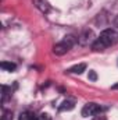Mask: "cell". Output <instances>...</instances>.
Listing matches in <instances>:
<instances>
[{"label":"cell","mask_w":118,"mask_h":120,"mask_svg":"<svg viewBox=\"0 0 118 120\" xmlns=\"http://www.w3.org/2000/svg\"><path fill=\"white\" fill-rule=\"evenodd\" d=\"M117 42H118V32L113 28H107L99 35V38H96V41L92 43V48H93V50L99 52V50H104L108 46L115 45Z\"/></svg>","instance_id":"cell-1"},{"label":"cell","mask_w":118,"mask_h":120,"mask_svg":"<svg viewBox=\"0 0 118 120\" xmlns=\"http://www.w3.org/2000/svg\"><path fill=\"white\" fill-rule=\"evenodd\" d=\"M100 112H101V108H100L97 103H94V102H89V103H86V105L82 108V116H83V117L96 116V115H99Z\"/></svg>","instance_id":"cell-2"},{"label":"cell","mask_w":118,"mask_h":120,"mask_svg":"<svg viewBox=\"0 0 118 120\" xmlns=\"http://www.w3.org/2000/svg\"><path fill=\"white\" fill-rule=\"evenodd\" d=\"M94 41H96V38H94V34H93L92 30H85L79 36H78V42H79L82 46L90 45V43H93Z\"/></svg>","instance_id":"cell-3"},{"label":"cell","mask_w":118,"mask_h":120,"mask_svg":"<svg viewBox=\"0 0 118 120\" xmlns=\"http://www.w3.org/2000/svg\"><path fill=\"white\" fill-rule=\"evenodd\" d=\"M69 49H71V46H68L64 41H61V42L56 43V45L53 46V53L57 55V56H62V55H65Z\"/></svg>","instance_id":"cell-4"},{"label":"cell","mask_w":118,"mask_h":120,"mask_svg":"<svg viewBox=\"0 0 118 120\" xmlns=\"http://www.w3.org/2000/svg\"><path fill=\"white\" fill-rule=\"evenodd\" d=\"M33 3H35V6H36L42 13H49V11H50V6L47 4L46 0H33Z\"/></svg>","instance_id":"cell-5"},{"label":"cell","mask_w":118,"mask_h":120,"mask_svg":"<svg viewBox=\"0 0 118 120\" xmlns=\"http://www.w3.org/2000/svg\"><path fill=\"white\" fill-rule=\"evenodd\" d=\"M85 70H86V64H85V63H81V64H76V66L71 67V68L68 70V73H72V74H82Z\"/></svg>","instance_id":"cell-6"},{"label":"cell","mask_w":118,"mask_h":120,"mask_svg":"<svg viewBox=\"0 0 118 120\" xmlns=\"http://www.w3.org/2000/svg\"><path fill=\"white\" fill-rule=\"evenodd\" d=\"M74 108H75V105H74V102H72V101H64L59 109L61 110V112H64V110H72Z\"/></svg>","instance_id":"cell-7"},{"label":"cell","mask_w":118,"mask_h":120,"mask_svg":"<svg viewBox=\"0 0 118 120\" xmlns=\"http://www.w3.org/2000/svg\"><path fill=\"white\" fill-rule=\"evenodd\" d=\"M0 66H1V68L6 70V71H14V70L17 68V66H15L14 63H11V61H1Z\"/></svg>","instance_id":"cell-8"},{"label":"cell","mask_w":118,"mask_h":120,"mask_svg":"<svg viewBox=\"0 0 118 120\" xmlns=\"http://www.w3.org/2000/svg\"><path fill=\"white\" fill-rule=\"evenodd\" d=\"M10 96H11V90H10L8 87L3 85V87H1V101H3V102H6Z\"/></svg>","instance_id":"cell-9"},{"label":"cell","mask_w":118,"mask_h":120,"mask_svg":"<svg viewBox=\"0 0 118 120\" xmlns=\"http://www.w3.org/2000/svg\"><path fill=\"white\" fill-rule=\"evenodd\" d=\"M36 117H38V116H35V115L31 113V112H22V113L20 115L18 120H35Z\"/></svg>","instance_id":"cell-10"},{"label":"cell","mask_w":118,"mask_h":120,"mask_svg":"<svg viewBox=\"0 0 118 120\" xmlns=\"http://www.w3.org/2000/svg\"><path fill=\"white\" fill-rule=\"evenodd\" d=\"M62 41H64L68 46H71V48H72V46L76 43V41H78V39H76L75 36H72V35H67V36H64V39H62Z\"/></svg>","instance_id":"cell-11"},{"label":"cell","mask_w":118,"mask_h":120,"mask_svg":"<svg viewBox=\"0 0 118 120\" xmlns=\"http://www.w3.org/2000/svg\"><path fill=\"white\" fill-rule=\"evenodd\" d=\"M1 120H13V113L10 110H4L3 116H1Z\"/></svg>","instance_id":"cell-12"},{"label":"cell","mask_w":118,"mask_h":120,"mask_svg":"<svg viewBox=\"0 0 118 120\" xmlns=\"http://www.w3.org/2000/svg\"><path fill=\"white\" fill-rule=\"evenodd\" d=\"M89 80L90 81H96L97 80V74L94 71H89Z\"/></svg>","instance_id":"cell-13"},{"label":"cell","mask_w":118,"mask_h":120,"mask_svg":"<svg viewBox=\"0 0 118 120\" xmlns=\"http://www.w3.org/2000/svg\"><path fill=\"white\" fill-rule=\"evenodd\" d=\"M38 120H50V116L46 113H42L40 116H38Z\"/></svg>","instance_id":"cell-14"},{"label":"cell","mask_w":118,"mask_h":120,"mask_svg":"<svg viewBox=\"0 0 118 120\" xmlns=\"http://www.w3.org/2000/svg\"><path fill=\"white\" fill-rule=\"evenodd\" d=\"M114 27H115V28H118V15L114 18Z\"/></svg>","instance_id":"cell-15"},{"label":"cell","mask_w":118,"mask_h":120,"mask_svg":"<svg viewBox=\"0 0 118 120\" xmlns=\"http://www.w3.org/2000/svg\"><path fill=\"white\" fill-rule=\"evenodd\" d=\"M111 90H118V84H115V85H113V87H111Z\"/></svg>","instance_id":"cell-16"},{"label":"cell","mask_w":118,"mask_h":120,"mask_svg":"<svg viewBox=\"0 0 118 120\" xmlns=\"http://www.w3.org/2000/svg\"><path fill=\"white\" fill-rule=\"evenodd\" d=\"M35 120H38V117H36V119H35Z\"/></svg>","instance_id":"cell-17"}]
</instances>
